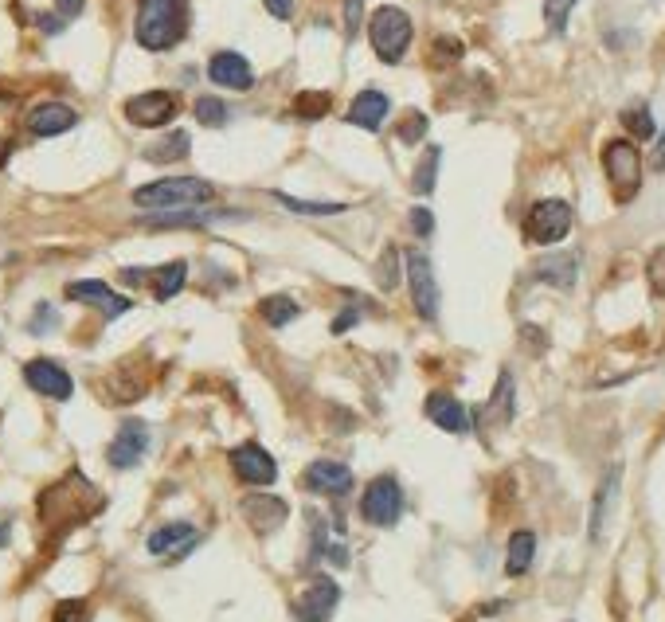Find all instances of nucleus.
<instances>
[{
    "mask_svg": "<svg viewBox=\"0 0 665 622\" xmlns=\"http://www.w3.org/2000/svg\"><path fill=\"white\" fill-rule=\"evenodd\" d=\"M196 544V529L192 525H184V521H173V525H161L157 533H149V552L153 556H169V552H177V548H192Z\"/></svg>",
    "mask_w": 665,
    "mask_h": 622,
    "instance_id": "nucleus-23",
    "label": "nucleus"
},
{
    "mask_svg": "<svg viewBox=\"0 0 665 622\" xmlns=\"http://www.w3.org/2000/svg\"><path fill=\"white\" fill-rule=\"evenodd\" d=\"M208 220V216H200V212H173V216H153V227H184V223H188V227H196V223H204Z\"/></svg>",
    "mask_w": 665,
    "mask_h": 622,
    "instance_id": "nucleus-40",
    "label": "nucleus"
},
{
    "mask_svg": "<svg viewBox=\"0 0 665 622\" xmlns=\"http://www.w3.org/2000/svg\"><path fill=\"white\" fill-rule=\"evenodd\" d=\"M360 8H364V0H349V4H345V32H349V36L360 28Z\"/></svg>",
    "mask_w": 665,
    "mask_h": 622,
    "instance_id": "nucleus-43",
    "label": "nucleus"
},
{
    "mask_svg": "<svg viewBox=\"0 0 665 622\" xmlns=\"http://www.w3.org/2000/svg\"><path fill=\"white\" fill-rule=\"evenodd\" d=\"M188 149H192V137L177 130V134H169L165 141H157V145H149L145 149V157L153 161V165H169V161H180V157H188Z\"/></svg>",
    "mask_w": 665,
    "mask_h": 622,
    "instance_id": "nucleus-26",
    "label": "nucleus"
},
{
    "mask_svg": "<svg viewBox=\"0 0 665 622\" xmlns=\"http://www.w3.org/2000/svg\"><path fill=\"white\" fill-rule=\"evenodd\" d=\"M654 169H665V134L658 137V153H654Z\"/></svg>",
    "mask_w": 665,
    "mask_h": 622,
    "instance_id": "nucleus-47",
    "label": "nucleus"
},
{
    "mask_svg": "<svg viewBox=\"0 0 665 622\" xmlns=\"http://www.w3.org/2000/svg\"><path fill=\"white\" fill-rule=\"evenodd\" d=\"M622 482V466H611L607 478L599 482V493H595V505H591V540H603V525H607V513H611V501L619 493Z\"/></svg>",
    "mask_w": 665,
    "mask_h": 622,
    "instance_id": "nucleus-22",
    "label": "nucleus"
},
{
    "mask_svg": "<svg viewBox=\"0 0 665 622\" xmlns=\"http://www.w3.org/2000/svg\"><path fill=\"white\" fill-rule=\"evenodd\" d=\"M184 278H188V267L184 263H165V267L153 270V294H157V302H169V298H177V290L184 286Z\"/></svg>",
    "mask_w": 665,
    "mask_h": 622,
    "instance_id": "nucleus-25",
    "label": "nucleus"
},
{
    "mask_svg": "<svg viewBox=\"0 0 665 622\" xmlns=\"http://www.w3.org/2000/svg\"><path fill=\"white\" fill-rule=\"evenodd\" d=\"M40 28H44V32H59L63 24H59V20H51V16H40Z\"/></svg>",
    "mask_w": 665,
    "mask_h": 622,
    "instance_id": "nucleus-48",
    "label": "nucleus"
},
{
    "mask_svg": "<svg viewBox=\"0 0 665 622\" xmlns=\"http://www.w3.org/2000/svg\"><path fill=\"white\" fill-rule=\"evenodd\" d=\"M329 106H333V98H329L325 90H306V94H298V98H294L298 118H310V122L325 118V114H329Z\"/></svg>",
    "mask_w": 665,
    "mask_h": 622,
    "instance_id": "nucleus-30",
    "label": "nucleus"
},
{
    "mask_svg": "<svg viewBox=\"0 0 665 622\" xmlns=\"http://www.w3.org/2000/svg\"><path fill=\"white\" fill-rule=\"evenodd\" d=\"M196 118H200L204 126H223V122H227V106H223L220 98H200V102H196Z\"/></svg>",
    "mask_w": 665,
    "mask_h": 622,
    "instance_id": "nucleus-36",
    "label": "nucleus"
},
{
    "mask_svg": "<svg viewBox=\"0 0 665 622\" xmlns=\"http://www.w3.org/2000/svg\"><path fill=\"white\" fill-rule=\"evenodd\" d=\"M360 513H364V521L376 525V529H392V525H396L399 513H403V489H399V482L392 474L376 478L372 486L364 489Z\"/></svg>",
    "mask_w": 665,
    "mask_h": 622,
    "instance_id": "nucleus-7",
    "label": "nucleus"
},
{
    "mask_svg": "<svg viewBox=\"0 0 665 622\" xmlns=\"http://www.w3.org/2000/svg\"><path fill=\"white\" fill-rule=\"evenodd\" d=\"M572 204L568 200H536L525 216V235L532 243L548 247V243H560L568 231H572Z\"/></svg>",
    "mask_w": 665,
    "mask_h": 622,
    "instance_id": "nucleus-6",
    "label": "nucleus"
},
{
    "mask_svg": "<svg viewBox=\"0 0 665 622\" xmlns=\"http://www.w3.org/2000/svg\"><path fill=\"white\" fill-rule=\"evenodd\" d=\"M603 173L611 180V192H615V200L619 204H630L634 196H638V188H642V153H638V145L634 141H607L603 145Z\"/></svg>",
    "mask_w": 665,
    "mask_h": 622,
    "instance_id": "nucleus-3",
    "label": "nucleus"
},
{
    "mask_svg": "<svg viewBox=\"0 0 665 622\" xmlns=\"http://www.w3.org/2000/svg\"><path fill=\"white\" fill-rule=\"evenodd\" d=\"M12 137H16V98H12V94H0V169H4V161H8Z\"/></svg>",
    "mask_w": 665,
    "mask_h": 622,
    "instance_id": "nucleus-29",
    "label": "nucleus"
},
{
    "mask_svg": "<svg viewBox=\"0 0 665 622\" xmlns=\"http://www.w3.org/2000/svg\"><path fill=\"white\" fill-rule=\"evenodd\" d=\"M75 486H79V474H67L59 486H51L44 497H40V517H44V525H59V529H67V525L83 521L87 513L98 509V493H94V497H83V501H71Z\"/></svg>",
    "mask_w": 665,
    "mask_h": 622,
    "instance_id": "nucleus-5",
    "label": "nucleus"
},
{
    "mask_svg": "<svg viewBox=\"0 0 665 622\" xmlns=\"http://www.w3.org/2000/svg\"><path fill=\"white\" fill-rule=\"evenodd\" d=\"M423 407H427V419H431L435 427L450 431V435H466V431H470V411L454 400L450 392H431Z\"/></svg>",
    "mask_w": 665,
    "mask_h": 622,
    "instance_id": "nucleus-18",
    "label": "nucleus"
},
{
    "mask_svg": "<svg viewBox=\"0 0 665 622\" xmlns=\"http://www.w3.org/2000/svg\"><path fill=\"white\" fill-rule=\"evenodd\" d=\"M286 501L282 497H270V493H251V497H243V517H247V525L255 529L259 536H270L282 521H286Z\"/></svg>",
    "mask_w": 665,
    "mask_h": 622,
    "instance_id": "nucleus-14",
    "label": "nucleus"
},
{
    "mask_svg": "<svg viewBox=\"0 0 665 622\" xmlns=\"http://www.w3.org/2000/svg\"><path fill=\"white\" fill-rule=\"evenodd\" d=\"M79 122V114L63 102H40L28 110V130L36 137H55V134H67L71 126Z\"/></svg>",
    "mask_w": 665,
    "mask_h": 622,
    "instance_id": "nucleus-17",
    "label": "nucleus"
},
{
    "mask_svg": "<svg viewBox=\"0 0 665 622\" xmlns=\"http://www.w3.org/2000/svg\"><path fill=\"white\" fill-rule=\"evenodd\" d=\"M231 470L235 478H243L247 486H270L278 478V462L266 454L259 443H243L231 450Z\"/></svg>",
    "mask_w": 665,
    "mask_h": 622,
    "instance_id": "nucleus-11",
    "label": "nucleus"
},
{
    "mask_svg": "<svg viewBox=\"0 0 665 622\" xmlns=\"http://www.w3.org/2000/svg\"><path fill=\"white\" fill-rule=\"evenodd\" d=\"M384 118H388V94H380V90H360L353 98V106H349V122L360 126V130H380L384 126Z\"/></svg>",
    "mask_w": 665,
    "mask_h": 622,
    "instance_id": "nucleus-20",
    "label": "nucleus"
},
{
    "mask_svg": "<svg viewBox=\"0 0 665 622\" xmlns=\"http://www.w3.org/2000/svg\"><path fill=\"white\" fill-rule=\"evenodd\" d=\"M439 161H443V149H439V145H431V149L423 153V161L415 165L411 188H415L419 196H431V192H435V180H439Z\"/></svg>",
    "mask_w": 665,
    "mask_h": 622,
    "instance_id": "nucleus-27",
    "label": "nucleus"
},
{
    "mask_svg": "<svg viewBox=\"0 0 665 622\" xmlns=\"http://www.w3.org/2000/svg\"><path fill=\"white\" fill-rule=\"evenodd\" d=\"M431 59L435 63H454V59H462V44L458 40H439L435 51H431Z\"/></svg>",
    "mask_w": 665,
    "mask_h": 622,
    "instance_id": "nucleus-42",
    "label": "nucleus"
},
{
    "mask_svg": "<svg viewBox=\"0 0 665 622\" xmlns=\"http://www.w3.org/2000/svg\"><path fill=\"white\" fill-rule=\"evenodd\" d=\"M646 278H650V290L665 298V247H658L654 255H650V263H646Z\"/></svg>",
    "mask_w": 665,
    "mask_h": 622,
    "instance_id": "nucleus-38",
    "label": "nucleus"
},
{
    "mask_svg": "<svg viewBox=\"0 0 665 622\" xmlns=\"http://www.w3.org/2000/svg\"><path fill=\"white\" fill-rule=\"evenodd\" d=\"M423 134H427V118H423L419 110H415V114H407V118L399 122V130H396V137L403 141V145H415Z\"/></svg>",
    "mask_w": 665,
    "mask_h": 622,
    "instance_id": "nucleus-37",
    "label": "nucleus"
},
{
    "mask_svg": "<svg viewBox=\"0 0 665 622\" xmlns=\"http://www.w3.org/2000/svg\"><path fill=\"white\" fill-rule=\"evenodd\" d=\"M208 75H212V83H216V87H227V90H251V83H255L251 63H247L243 55H235V51H220V55H212Z\"/></svg>",
    "mask_w": 665,
    "mask_h": 622,
    "instance_id": "nucleus-16",
    "label": "nucleus"
},
{
    "mask_svg": "<svg viewBox=\"0 0 665 622\" xmlns=\"http://www.w3.org/2000/svg\"><path fill=\"white\" fill-rule=\"evenodd\" d=\"M24 380H28L32 392H40L47 400H71V392H75L71 376L55 360H28L24 364Z\"/></svg>",
    "mask_w": 665,
    "mask_h": 622,
    "instance_id": "nucleus-13",
    "label": "nucleus"
},
{
    "mask_svg": "<svg viewBox=\"0 0 665 622\" xmlns=\"http://www.w3.org/2000/svg\"><path fill=\"white\" fill-rule=\"evenodd\" d=\"M126 118L141 130H157V126H169L177 118V98L169 90H145V94H133L126 102Z\"/></svg>",
    "mask_w": 665,
    "mask_h": 622,
    "instance_id": "nucleus-9",
    "label": "nucleus"
},
{
    "mask_svg": "<svg viewBox=\"0 0 665 622\" xmlns=\"http://www.w3.org/2000/svg\"><path fill=\"white\" fill-rule=\"evenodd\" d=\"M489 415H497L501 423L513 419V376L509 372L497 376V392H493V403H489Z\"/></svg>",
    "mask_w": 665,
    "mask_h": 622,
    "instance_id": "nucleus-31",
    "label": "nucleus"
},
{
    "mask_svg": "<svg viewBox=\"0 0 665 622\" xmlns=\"http://www.w3.org/2000/svg\"><path fill=\"white\" fill-rule=\"evenodd\" d=\"M51 622H87V603H83V599H63V603L55 607Z\"/></svg>",
    "mask_w": 665,
    "mask_h": 622,
    "instance_id": "nucleus-39",
    "label": "nucleus"
},
{
    "mask_svg": "<svg viewBox=\"0 0 665 622\" xmlns=\"http://www.w3.org/2000/svg\"><path fill=\"white\" fill-rule=\"evenodd\" d=\"M208 200H216V184H208L200 177L153 180V184H141L133 192L137 208H161V212H192V208H200Z\"/></svg>",
    "mask_w": 665,
    "mask_h": 622,
    "instance_id": "nucleus-2",
    "label": "nucleus"
},
{
    "mask_svg": "<svg viewBox=\"0 0 665 622\" xmlns=\"http://www.w3.org/2000/svg\"><path fill=\"white\" fill-rule=\"evenodd\" d=\"M407 282H411V302L423 321H435L439 317V282H435V267L423 251H407Z\"/></svg>",
    "mask_w": 665,
    "mask_h": 622,
    "instance_id": "nucleus-8",
    "label": "nucleus"
},
{
    "mask_svg": "<svg viewBox=\"0 0 665 622\" xmlns=\"http://www.w3.org/2000/svg\"><path fill=\"white\" fill-rule=\"evenodd\" d=\"M579 274V259L576 255H544L536 263V278L548 282V286H560V290H572Z\"/></svg>",
    "mask_w": 665,
    "mask_h": 622,
    "instance_id": "nucleus-21",
    "label": "nucleus"
},
{
    "mask_svg": "<svg viewBox=\"0 0 665 622\" xmlns=\"http://www.w3.org/2000/svg\"><path fill=\"white\" fill-rule=\"evenodd\" d=\"M145 450H149V427H145L141 419H126V423L118 427L110 450H106V458H110L114 470H133V466L145 458Z\"/></svg>",
    "mask_w": 665,
    "mask_h": 622,
    "instance_id": "nucleus-10",
    "label": "nucleus"
},
{
    "mask_svg": "<svg viewBox=\"0 0 665 622\" xmlns=\"http://www.w3.org/2000/svg\"><path fill=\"white\" fill-rule=\"evenodd\" d=\"M266 12L278 16V20H290L294 16V0H266Z\"/></svg>",
    "mask_w": 665,
    "mask_h": 622,
    "instance_id": "nucleus-44",
    "label": "nucleus"
},
{
    "mask_svg": "<svg viewBox=\"0 0 665 622\" xmlns=\"http://www.w3.org/2000/svg\"><path fill=\"white\" fill-rule=\"evenodd\" d=\"M8 533H12V529H8V521H0V548L8 544Z\"/></svg>",
    "mask_w": 665,
    "mask_h": 622,
    "instance_id": "nucleus-49",
    "label": "nucleus"
},
{
    "mask_svg": "<svg viewBox=\"0 0 665 622\" xmlns=\"http://www.w3.org/2000/svg\"><path fill=\"white\" fill-rule=\"evenodd\" d=\"M188 32V0H137L133 36L145 51H169Z\"/></svg>",
    "mask_w": 665,
    "mask_h": 622,
    "instance_id": "nucleus-1",
    "label": "nucleus"
},
{
    "mask_svg": "<svg viewBox=\"0 0 665 622\" xmlns=\"http://www.w3.org/2000/svg\"><path fill=\"white\" fill-rule=\"evenodd\" d=\"M67 298H71V302H83V306H94V310H102V317H118V313L130 310V298L114 294L106 282H71V286H67Z\"/></svg>",
    "mask_w": 665,
    "mask_h": 622,
    "instance_id": "nucleus-15",
    "label": "nucleus"
},
{
    "mask_svg": "<svg viewBox=\"0 0 665 622\" xmlns=\"http://www.w3.org/2000/svg\"><path fill=\"white\" fill-rule=\"evenodd\" d=\"M399 251L396 247H384V255H380V263H376V282H380V290H392L396 286V278H399Z\"/></svg>",
    "mask_w": 665,
    "mask_h": 622,
    "instance_id": "nucleus-35",
    "label": "nucleus"
},
{
    "mask_svg": "<svg viewBox=\"0 0 665 622\" xmlns=\"http://www.w3.org/2000/svg\"><path fill=\"white\" fill-rule=\"evenodd\" d=\"M259 313H263L266 325L282 329V325H290V321L298 317V302L286 298V294H274V298H263V302H259Z\"/></svg>",
    "mask_w": 665,
    "mask_h": 622,
    "instance_id": "nucleus-28",
    "label": "nucleus"
},
{
    "mask_svg": "<svg viewBox=\"0 0 665 622\" xmlns=\"http://www.w3.org/2000/svg\"><path fill=\"white\" fill-rule=\"evenodd\" d=\"M356 321H360V310H345L333 317V333H345V329H353Z\"/></svg>",
    "mask_w": 665,
    "mask_h": 622,
    "instance_id": "nucleus-45",
    "label": "nucleus"
},
{
    "mask_svg": "<svg viewBox=\"0 0 665 622\" xmlns=\"http://www.w3.org/2000/svg\"><path fill=\"white\" fill-rule=\"evenodd\" d=\"M341 603V587L329 576H313V583L306 587V595L298 599V619L302 622H329L333 611Z\"/></svg>",
    "mask_w": 665,
    "mask_h": 622,
    "instance_id": "nucleus-12",
    "label": "nucleus"
},
{
    "mask_svg": "<svg viewBox=\"0 0 665 622\" xmlns=\"http://www.w3.org/2000/svg\"><path fill=\"white\" fill-rule=\"evenodd\" d=\"M576 4L579 0H544V24H548L552 32H564V28H568V16H572Z\"/></svg>",
    "mask_w": 665,
    "mask_h": 622,
    "instance_id": "nucleus-34",
    "label": "nucleus"
},
{
    "mask_svg": "<svg viewBox=\"0 0 665 622\" xmlns=\"http://www.w3.org/2000/svg\"><path fill=\"white\" fill-rule=\"evenodd\" d=\"M55 4H59V12H63V16H79L87 0H55Z\"/></svg>",
    "mask_w": 665,
    "mask_h": 622,
    "instance_id": "nucleus-46",
    "label": "nucleus"
},
{
    "mask_svg": "<svg viewBox=\"0 0 665 622\" xmlns=\"http://www.w3.org/2000/svg\"><path fill=\"white\" fill-rule=\"evenodd\" d=\"M349 486H353V470L341 466V462L321 458V462H313L310 470H306V489H313V493L341 497V493H349Z\"/></svg>",
    "mask_w": 665,
    "mask_h": 622,
    "instance_id": "nucleus-19",
    "label": "nucleus"
},
{
    "mask_svg": "<svg viewBox=\"0 0 665 622\" xmlns=\"http://www.w3.org/2000/svg\"><path fill=\"white\" fill-rule=\"evenodd\" d=\"M368 36H372V51L384 59V63H399L403 51L411 44V16L403 8H376L372 20H368Z\"/></svg>",
    "mask_w": 665,
    "mask_h": 622,
    "instance_id": "nucleus-4",
    "label": "nucleus"
},
{
    "mask_svg": "<svg viewBox=\"0 0 665 622\" xmlns=\"http://www.w3.org/2000/svg\"><path fill=\"white\" fill-rule=\"evenodd\" d=\"M411 231L419 235V239H427V235H435V216L427 212V208H411Z\"/></svg>",
    "mask_w": 665,
    "mask_h": 622,
    "instance_id": "nucleus-41",
    "label": "nucleus"
},
{
    "mask_svg": "<svg viewBox=\"0 0 665 622\" xmlns=\"http://www.w3.org/2000/svg\"><path fill=\"white\" fill-rule=\"evenodd\" d=\"M532 556H536V533H529V529L513 533L509 536V552H505V572L509 576H525Z\"/></svg>",
    "mask_w": 665,
    "mask_h": 622,
    "instance_id": "nucleus-24",
    "label": "nucleus"
},
{
    "mask_svg": "<svg viewBox=\"0 0 665 622\" xmlns=\"http://www.w3.org/2000/svg\"><path fill=\"white\" fill-rule=\"evenodd\" d=\"M622 126L638 137V141H650V137H654V118H650V110H646L642 102L630 106V110H622Z\"/></svg>",
    "mask_w": 665,
    "mask_h": 622,
    "instance_id": "nucleus-32",
    "label": "nucleus"
},
{
    "mask_svg": "<svg viewBox=\"0 0 665 622\" xmlns=\"http://www.w3.org/2000/svg\"><path fill=\"white\" fill-rule=\"evenodd\" d=\"M274 200L286 204L290 212H302V216H337V212H345V204H310V200H294L286 192H274Z\"/></svg>",
    "mask_w": 665,
    "mask_h": 622,
    "instance_id": "nucleus-33",
    "label": "nucleus"
}]
</instances>
